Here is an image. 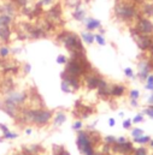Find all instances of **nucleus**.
Listing matches in <instances>:
<instances>
[{
    "label": "nucleus",
    "mask_w": 153,
    "mask_h": 155,
    "mask_svg": "<svg viewBox=\"0 0 153 155\" xmlns=\"http://www.w3.org/2000/svg\"><path fill=\"white\" fill-rule=\"evenodd\" d=\"M25 106H29V93L25 89L15 90L0 100V111L12 119H16L18 112Z\"/></svg>",
    "instance_id": "obj_1"
},
{
    "label": "nucleus",
    "mask_w": 153,
    "mask_h": 155,
    "mask_svg": "<svg viewBox=\"0 0 153 155\" xmlns=\"http://www.w3.org/2000/svg\"><path fill=\"white\" fill-rule=\"evenodd\" d=\"M114 15L117 21L130 24L140 16V10L138 4L133 0H117L114 7Z\"/></svg>",
    "instance_id": "obj_2"
},
{
    "label": "nucleus",
    "mask_w": 153,
    "mask_h": 155,
    "mask_svg": "<svg viewBox=\"0 0 153 155\" xmlns=\"http://www.w3.org/2000/svg\"><path fill=\"white\" fill-rule=\"evenodd\" d=\"M57 43H60L64 46V48L71 54L75 52H86L84 48V43L81 39L80 35H77L76 33L73 31H68V30H63L60 33H58L57 38H56Z\"/></svg>",
    "instance_id": "obj_3"
},
{
    "label": "nucleus",
    "mask_w": 153,
    "mask_h": 155,
    "mask_svg": "<svg viewBox=\"0 0 153 155\" xmlns=\"http://www.w3.org/2000/svg\"><path fill=\"white\" fill-rule=\"evenodd\" d=\"M13 21L15 17H12L0 6V43L6 45L11 40L12 35L11 27L13 24Z\"/></svg>",
    "instance_id": "obj_4"
},
{
    "label": "nucleus",
    "mask_w": 153,
    "mask_h": 155,
    "mask_svg": "<svg viewBox=\"0 0 153 155\" xmlns=\"http://www.w3.org/2000/svg\"><path fill=\"white\" fill-rule=\"evenodd\" d=\"M76 146L77 149L82 155H93L95 152V144L92 141V137L88 130H80L76 135Z\"/></svg>",
    "instance_id": "obj_5"
},
{
    "label": "nucleus",
    "mask_w": 153,
    "mask_h": 155,
    "mask_svg": "<svg viewBox=\"0 0 153 155\" xmlns=\"http://www.w3.org/2000/svg\"><path fill=\"white\" fill-rule=\"evenodd\" d=\"M138 34L140 35H148V36H153V22L151 18L144 17V16H139L135 22L134 25L131 27Z\"/></svg>",
    "instance_id": "obj_6"
},
{
    "label": "nucleus",
    "mask_w": 153,
    "mask_h": 155,
    "mask_svg": "<svg viewBox=\"0 0 153 155\" xmlns=\"http://www.w3.org/2000/svg\"><path fill=\"white\" fill-rule=\"evenodd\" d=\"M130 34H131L133 39L135 41V43L138 45V47L142 52H151V53H153V36L140 35L133 28H130Z\"/></svg>",
    "instance_id": "obj_7"
},
{
    "label": "nucleus",
    "mask_w": 153,
    "mask_h": 155,
    "mask_svg": "<svg viewBox=\"0 0 153 155\" xmlns=\"http://www.w3.org/2000/svg\"><path fill=\"white\" fill-rule=\"evenodd\" d=\"M65 72L70 74V75H74V76H77L80 78H83V76L86 75V71L83 69V66L81 65V63L73 58V57H69L68 58V61L65 64Z\"/></svg>",
    "instance_id": "obj_8"
},
{
    "label": "nucleus",
    "mask_w": 153,
    "mask_h": 155,
    "mask_svg": "<svg viewBox=\"0 0 153 155\" xmlns=\"http://www.w3.org/2000/svg\"><path fill=\"white\" fill-rule=\"evenodd\" d=\"M62 16H63V11H62L60 5H58V4L51 6V7L45 12V18H46L47 21H49L52 24H54L56 27H58L60 23H63Z\"/></svg>",
    "instance_id": "obj_9"
},
{
    "label": "nucleus",
    "mask_w": 153,
    "mask_h": 155,
    "mask_svg": "<svg viewBox=\"0 0 153 155\" xmlns=\"http://www.w3.org/2000/svg\"><path fill=\"white\" fill-rule=\"evenodd\" d=\"M101 78H103V76L94 70L90 74L84 75L83 78H82V81H83V84L86 85V88L88 90H97L98 87H99V83H100Z\"/></svg>",
    "instance_id": "obj_10"
},
{
    "label": "nucleus",
    "mask_w": 153,
    "mask_h": 155,
    "mask_svg": "<svg viewBox=\"0 0 153 155\" xmlns=\"http://www.w3.org/2000/svg\"><path fill=\"white\" fill-rule=\"evenodd\" d=\"M153 68V61L150 60H140L138 64V77L140 82H146L147 77L151 75Z\"/></svg>",
    "instance_id": "obj_11"
},
{
    "label": "nucleus",
    "mask_w": 153,
    "mask_h": 155,
    "mask_svg": "<svg viewBox=\"0 0 153 155\" xmlns=\"http://www.w3.org/2000/svg\"><path fill=\"white\" fill-rule=\"evenodd\" d=\"M16 90V82L13 76H5L0 81V94L1 96L8 95L10 93Z\"/></svg>",
    "instance_id": "obj_12"
},
{
    "label": "nucleus",
    "mask_w": 153,
    "mask_h": 155,
    "mask_svg": "<svg viewBox=\"0 0 153 155\" xmlns=\"http://www.w3.org/2000/svg\"><path fill=\"white\" fill-rule=\"evenodd\" d=\"M134 149L135 148L133 146V142L130 141H127L124 143H115L114 146H111V152L121 155H133Z\"/></svg>",
    "instance_id": "obj_13"
},
{
    "label": "nucleus",
    "mask_w": 153,
    "mask_h": 155,
    "mask_svg": "<svg viewBox=\"0 0 153 155\" xmlns=\"http://www.w3.org/2000/svg\"><path fill=\"white\" fill-rule=\"evenodd\" d=\"M60 78H62V81H65L66 83H69L70 87L74 89V91L80 90L81 87H82V83H83L82 78L77 77V76H74V75H70V74H68V72H65V71H63V72L60 74Z\"/></svg>",
    "instance_id": "obj_14"
},
{
    "label": "nucleus",
    "mask_w": 153,
    "mask_h": 155,
    "mask_svg": "<svg viewBox=\"0 0 153 155\" xmlns=\"http://www.w3.org/2000/svg\"><path fill=\"white\" fill-rule=\"evenodd\" d=\"M140 15L147 18H153V1H144L140 4Z\"/></svg>",
    "instance_id": "obj_15"
},
{
    "label": "nucleus",
    "mask_w": 153,
    "mask_h": 155,
    "mask_svg": "<svg viewBox=\"0 0 153 155\" xmlns=\"http://www.w3.org/2000/svg\"><path fill=\"white\" fill-rule=\"evenodd\" d=\"M84 27H86V30L87 31H95V30H99L101 28V22L99 19H95L93 17H88L84 19Z\"/></svg>",
    "instance_id": "obj_16"
},
{
    "label": "nucleus",
    "mask_w": 153,
    "mask_h": 155,
    "mask_svg": "<svg viewBox=\"0 0 153 155\" xmlns=\"http://www.w3.org/2000/svg\"><path fill=\"white\" fill-rule=\"evenodd\" d=\"M21 150L27 153V154H33V155H40L41 153L45 152V148L41 144H28V146H22Z\"/></svg>",
    "instance_id": "obj_17"
},
{
    "label": "nucleus",
    "mask_w": 153,
    "mask_h": 155,
    "mask_svg": "<svg viewBox=\"0 0 153 155\" xmlns=\"http://www.w3.org/2000/svg\"><path fill=\"white\" fill-rule=\"evenodd\" d=\"M68 117H66V113L64 111H58V112H54L53 114V126L54 127H60L65 121H66Z\"/></svg>",
    "instance_id": "obj_18"
},
{
    "label": "nucleus",
    "mask_w": 153,
    "mask_h": 155,
    "mask_svg": "<svg viewBox=\"0 0 153 155\" xmlns=\"http://www.w3.org/2000/svg\"><path fill=\"white\" fill-rule=\"evenodd\" d=\"M125 91H127L125 85L119 84V83L111 84V96L112 97H122V96H124Z\"/></svg>",
    "instance_id": "obj_19"
},
{
    "label": "nucleus",
    "mask_w": 153,
    "mask_h": 155,
    "mask_svg": "<svg viewBox=\"0 0 153 155\" xmlns=\"http://www.w3.org/2000/svg\"><path fill=\"white\" fill-rule=\"evenodd\" d=\"M73 18L77 21V22H84L86 19V11L82 8V5L77 6L74 8V12H73Z\"/></svg>",
    "instance_id": "obj_20"
},
{
    "label": "nucleus",
    "mask_w": 153,
    "mask_h": 155,
    "mask_svg": "<svg viewBox=\"0 0 153 155\" xmlns=\"http://www.w3.org/2000/svg\"><path fill=\"white\" fill-rule=\"evenodd\" d=\"M80 36H81V39L83 41V43H86V45H93L94 41H95L94 34L92 31H87V30L86 31H82Z\"/></svg>",
    "instance_id": "obj_21"
},
{
    "label": "nucleus",
    "mask_w": 153,
    "mask_h": 155,
    "mask_svg": "<svg viewBox=\"0 0 153 155\" xmlns=\"http://www.w3.org/2000/svg\"><path fill=\"white\" fill-rule=\"evenodd\" d=\"M150 141H151V137L148 136V135H141V136H139V137H135V138H133V143H138V144H140V146H145V144H148L150 143Z\"/></svg>",
    "instance_id": "obj_22"
},
{
    "label": "nucleus",
    "mask_w": 153,
    "mask_h": 155,
    "mask_svg": "<svg viewBox=\"0 0 153 155\" xmlns=\"http://www.w3.org/2000/svg\"><path fill=\"white\" fill-rule=\"evenodd\" d=\"M11 55V48L7 45L0 46V59H6Z\"/></svg>",
    "instance_id": "obj_23"
},
{
    "label": "nucleus",
    "mask_w": 153,
    "mask_h": 155,
    "mask_svg": "<svg viewBox=\"0 0 153 155\" xmlns=\"http://www.w3.org/2000/svg\"><path fill=\"white\" fill-rule=\"evenodd\" d=\"M60 89H62V91L65 93V94H73V93H75L74 89L70 87V84L66 83L65 81H62V83H60Z\"/></svg>",
    "instance_id": "obj_24"
},
{
    "label": "nucleus",
    "mask_w": 153,
    "mask_h": 155,
    "mask_svg": "<svg viewBox=\"0 0 153 155\" xmlns=\"http://www.w3.org/2000/svg\"><path fill=\"white\" fill-rule=\"evenodd\" d=\"M17 7H19V8H23V7H25V6H28V5H32V1L33 0H11Z\"/></svg>",
    "instance_id": "obj_25"
},
{
    "label": "nucleus",
    "mask_w": 153,
    "mask_h": 155,
    "mask_svg": "<svg viewBox=\"0 0 153 155\" xmlns=\"http://www.w3.org/2000/svg\"><path fill=\"white\" fill-rule=\"evenodd\" d=\"M133 155H150V152H148V149L146 147L140 146V147H138V148L134 149Z\"/></svg>",
    "instance_id": "obj_26"
},
{
    "label": "nucleus",
    "mask_w": 153,
    "mask_h": 155,
    "mask_svg": "<svg viewBox=\"0 0 153 155\" xmlns=\"http://www.w3.org/2000/svg\"><path fill=\"white\" fill-rule=\"evenodd\" d=\"M116 141H117V137L112 136V135H107V136L103 137V142L105 144H107V146H114L116 143Z\"/></svg>",
    "instance_id": "obj_27"
},
{
    "label": "nucleus",
    "mask_w": 153,
    "mask_h": 155,
    "mask_svg": "<svg viewBox=\"0 0 153 155\" xmlns=\"http://www.w3.org/2000/svg\"><path fill=\"white\" fill-rule=\"evenodd\" d=\"M140 90H138V89H131L130 91H129V99L130 100H139L140 99Z\"/></svg>",
    "instance_id": "obj_28"
},
{
    "label": "nucleus",
    "mask_w": 153,
    "mask_h": 155,
    "mask_svg": "<svg viewBox=\"0 0 153 155\" xmlns=\"http://www.w3.org/2000/svg\"><path fill=\"white\" fill-rule=\"evenodd\" d=\"M94 39H95V42L99 46H105L106 45V40L104 38V35H101V34H94Z\"/></svg>",
    "instance_id": "obj_29"
},
{
    "label": "nucleus",
    "mask_w": 153,
    "mask_h": 155,
    "mask_svg": "<svg viewBox=\"0 0 153 155\" xmlns=\"http://www.w3.org/2000/svg\"><path fill=\"white\" fill-rule=\"evenodd\" d=\"M144 134H145L144 130L140 129V127H134V129H131V131H130V135H131L133 138L139 137V136H141V135H144Z\"/></svg>",
    "instance_id": "obj_30"
},
{
    "label": "nucleus",
    "mask_w": 153,
    "mask_h": 155,
    "mask_svg": "<svg viewBox=\"0 0 153 155\" xmlns=\"http://www.w3.org/2000/svg\"><path fill=\"white\" fill-rule=\"evenodd\" d=\"M2 137H4V140H16V138L18 137V134H17V132H12V131L10 130L8 132L2 134Z\"/></svg>",
    "instance_id": "obj_31"
},
{
    "label": "nucleus",
    "mask_w": 153,
    "mask_h": 155,
    "mask_svg": "<svg viewBox=\"0 0 153 155\" xmlns=\"http://www.w3.org/2000/svg\"><path fill=\"white\" fill-rule=\"evenodd\" d=\"M73 130L74 131H80V130H82V127H83V123H82V120L81 119H76L75 121H74V124H73Z\"/></svg>",
    "instance_id": "obj_32"
},
{
    "label": "nucleus",
    "mask_w": 153,
    "mask_h": 155,
    "mask_svg": "<svg viewBox=\"0 0 153 155\" xmlns=\"http://www.w3.org/2000/svg\"><path fill=\"white\" fill-rule=\"evenodd\" d=\"M56 61H57V64H59V65H65L66 61H68V57L64 55V54H58Z\"/></svg>",
    "instance_id": "obj_33"
},
{
    "label": "nucleus",
    "mask_w": 153,
    "mask_h": 155,
    "mask_svg": "<svg viewBox=\"0 0 153 155\" xmlns=\"http://www.w3.org/2000/svg\"><path fill=\"white\" fill-rule=\"evenodd\" d=\"M131 125H133V120L131 119H124L123 123H122V126L125 130H130L131 129Z\"/></svg>",
    "instance_id": "obj_34"
},
{
    "label": "nucleus",
    "mask_w": 153,
    "mask_h": 155,
    "mask_svg": "<svg viewBox=\"0 0 153 155\" xmlns=\"http://www.w3.org/2000/svg\"><path fill=\"white\" fill-rule=\"evenodd\" d=\"M123 72H124V76H125L127 78H134L135 77L134 71H133V69H131V68H125Z\"/></svg>",
    "instance_id": "obj_35"
},
{
    "label": "nucleus",
    "mask_w": 153,
    "mask_h": 155,
    "mask_svg": "<svg viewBox=\"0 0 153 155\" xmlns=\"http://www.w3.org/2000/svg\"><path fill=\"white\" fill-rule=\"evenodd\" d=\"M131 120H133V124H139V123H142V121L145 120V119H144V114H142V113H138L136 116L131 119Z\"/></svg>",
    "instance_id": "obj_36"
},
{
    "label": "nucleus",
    "mask_w": 153,
    "mask_h": 155,
    "mask_svg": "<svg viewBox=\"0 0 153 155\" xmlns=\"http://www.w3.org/2000/svg\"><path fill=\"white\" fill-rule=\"evenodd\" d=\"M142 114H146V116H148L150 118L153 119V105H148V107H146V108L144 110Z\"/></svg>",
    "instance_id": "obj_37"
},
{
    "label": "nucleus",
    "mask_w": 153,
    "mask_h": 155,
    "mask_svg": "<svg viewBox=\"0 0 153 155\" xmlns=\"http://www.w3.org/2000/svg\"><path fill=\"white\" fill-rule=\"evenodd\" d=\"M21 70L23 71L24 75H28V74H30V71H32V65H30L29 63H24V64H23V68H22Z\"/></svg>",
    "instance_id": "obj_38"
},
{
    "label": "nucleus",
    "mask_w": 153,
    "mask_h": 155,
    "mask_svg": "<svg viewBox=\"0 0 153 155\" xmlns=\"http://www.w3.org/2000/svg\"><path fill=\"white\" fill-rule=\"evenodd\" d=\"M0 131H1L2 134H6V132H8V131H10V129H8L5 124H1V123H0Z\"/></svg>",
    "instance_id": "obj_39"
},
{
    "label": "nucleus",
    "mask_w": 153,
    "mask_h": 155,
    "mask_svg": "<svg viewBox=\"0 0 153 155\" xmlns=\"http://www.w3.org/2000/svg\"><path fill=\"white\" fill-rule=\"evenodd\" d=\"M127 141H128L127 137H124V136H119V137H117L116 143H124V142H127Z\"/></svg>",
    "instance_id": "obj_40"
},
{
    "label": "nucleus",
    "mask_w": 153,
    "mask_h": 155,
    "mask_svg": "<svg viewBox=\"0 0 153 155\" xmlns=\"http://www.w3.org/2000/svg\"><path fill=\"white\" fill-rule=\"evenodd\" d=\"M146 84H153V75L152 74L147 77V79H146Z\"/></svg>",
    "instance_id": "obj_41"
},
{
    "label": "nucleus",
    "mask_w": 153,
    "mask_h": 155,
    "mask_svg": "<svg viewBox=\"0 0 153 155\" xmlns=\"http://www.w3.org/2000/svg\"><path fill=\"white\" fill-rule=\"evenodd\" d=\"M109 125H110L111 127H114V126H115V125H116V119H115V118H110V119H109Z\"/></svg>",
    "instance_id": "obj_42"
},
{
    "label": "nucleus",
    "mask_w": 153,
    "mask_h": 155,
    "mask_svg": "<svg viewBox=\"0 0 153 155\" xmlns=\"http://www.w3.org/2000/svg\"><path fill=\"white\" fill-rule=\"evenodd\" d=\"M130 106H131V107H138V106H139L138 100H130Z\"/></svg>",
    "instance_id": "obj_43"
},
{
    "label": "nucleus",
    "mask_w": 153,
    "mask_h": 155,
    "mask_svg": "<svg viewBox=\"0 0 153 155\" xmlns=\"http://www.w3.org/2000/svg\"><path fill=\"white\" fill-rule=\"evenodd\" d=\"M145 89L146 90H150L153 93V84H145Z\"/></svg>",
    "instance_id": "obj_44"
},
{
    "label": "nucleus",
    "mask_w": 153,
    "mask_h": 155,
    "mask_svg": "<svg viewBox=\"0 0 153 155\" xmlns=\"http://www.w3.org/2000/svg\"><path fill=\"white\" fill-rule=\"evenodd\" d=\"M13 155H33V154H27V153H24V152H22V150H18V152H15Z\"/></svg>",
    "instance_id": "obj_45"
},
{
    "label": "nucleus",
    "mask_w": 153,
    "mask_h": 155,
    "mask_svg": "<svg viewBox=\"0 0 153 155\" xmlns=\"http://www.w3.org/2000/svg\"><path fill=\"white\" fill-rule=\"evenodd\" d=\"M24 131H25V134H27V135H30V134L33 132V129H32V127L29 126V127H27V129H25Z\"/></svg>",
    "instance_id": "obj_46"
},
{
    "label": "nucleus",
    "mask_w": 153,
    "mask_h": 155,
    "mask_svg": "<svg viewBox=\"0 0 153 155\" xmlns=\"http://www.w3.org/2000/svg\"><path fill=\"white\" fill-rule=\"evenodd\" d=\"M41 1H42V4H43V5H51L53 0H41Z\"/></svg>",
    "instance_id": "obj_47"
},
{
    "label": "nucleus",
    "mask_w": 153,
    "mask_h": 155,
    "mask_svg": "<svg viewBox=\"0 0 153 155\" xmlns=\"http://www.w3.org/2000/svg\"><path fill=\"white\" fill-rule=\"evenodd\" d=\"M147 104H148V105H153V93H152V95L148 97V100H147Z\"/></svg>",
    "instance_id": "obj_48"
},
{
    "label": "nucleus",
    "mask_w": 153,
    "mask_h": 155,
    "mask_svg": "<svg viewBox=\"0 0 153 155\" xmlns=\"http://www.w3.org/2000/svg\"><path fill=\"white\" fill-rule=\"evenodd\" d=\"M99 34H101V35H104V34H105V30H104L103 28H100V29H99Z\"/></svg>",
    "instance_id": "obj_49"
},
{
    "label": "nucleus",
    "mask_w": 153,
    "mask_h": 155,
    "mask_svg": "<svg viewBox=\"0 0 153 155\" xmlns=\"http://www.w3.org/2000/svg\"><path fill=\"white\" fill-rule=\"evenodd\" d=\"M148 144H150V148L153 149V140L152 138H151V141H150V143H148Z\"/></svg>",
    "instance_id": "obj_50"
},
{
    "label": "nucleus",
    "mask_w": 153,
    "mask_h": 155,
    "mask_svg": "<svg viewBox=\"0 0 153 155\" xmlns=\"http://www.w3.org/2000/svg\"><path fill=\"white\" fill-rule=\"evenodd\" d=\"M93 155H104V154H103L101 152H97V150H95V152H94V154H93Z\"/></svg>",
    "instance_id": "obj_51"
},
{
    "label": "nucleus",
    "mask_w": 153,
    "mask_h": 155,
    "mask_svg": "<svg viewBox=\"0 0 153 155\" xmlns=\"http://www.w3.org/2000/svg\"><path fill=\"white\" fill-rule=\"evenodd\" d=\"M60 155H70V153H69V152L65 149V150H64V153H63V154H60Z\"/></svg>",
    "instance_id": "obj_52"
},
{
    "label": "nucleus",
    "mask_w": 153,
    "mask_h": 155,
    "mask_svg": "<svg viewBox=\"0 0 153 155\" xmlns=\"http://www.w3.org/2000/svg\"><path fill=\"white\" fill-rule=\"evenodd\" d=\"M4 141H5V140H4V137H2V136H0V143H2Z\"/></svg>",
    "instance_id": "obj_53"
},
{
    "label": "nucleus",
    "mask_w": 153,
    "mask_h": 155,
    "mask_svg": "<svg viewBox=\"0 0 153 155\" xmlns=\"http://www.w3.org/2000/svg\"><path fill=\"white\" fill-rule=\"evenodd\" d=\"M118 116H119V117H123V116H124V113H123V112H119V113H118Z\"/></svg>",
    "instance_id": "obj_54"
}]
</instances>
